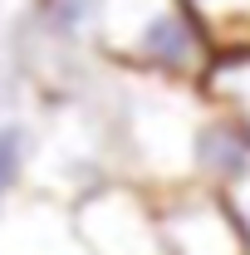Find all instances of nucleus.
Returning a JSON list of instances; mask_svg holds the SVG:
<instances>
[{
	"instance_id": "nucleus-4",
	"label": "nucleus",
	"mask_w": 250,
	"mask_h": 255,
	"mask_svg": "<svg viewBox=\"0 0 250 255\" xmlns=\"http://www.w3.org/2000/svg\"><path fill=\"white\" fill-rule=\"evenodd\" d=\"M147 196H152L167 255H250L246 236H241V226H236L221 191H206L196 182H177V187L147 191Z\"/></svg>"
},
{
	"instance_id": "nucleus-8",
	"label": "nucleus",
	"mask_w": 250,
	"mask_h": 255,
	"mask_svg": "<svg viewBox=\"0 0 250 255\" xmlns=\"http://www.w3.org/2000/svg\"><path fill=\"white\" fill-rule=\"evenodd\" d=\"M39 30L59 44H84L98 30V0H39Z\"/></svg>"
},
{
	"instance_id": "nucleus-10",
	"label": "nucleus",
	"mask_w": 250,
	"mask_h": 255,
	"mask_svg": "<svg viewBox=\"0 0 250 255\" xmlns=\"http://www.w3.org/2000/svg\"><path fill=\"white\" fill-rule=\"evenodd\" d=\"M226 196V206H231V216L241 226V236H246V251H250V177H241L231 191H221Z\"/></svg>"
},
{
	"instance_id": "nucleus-2",
	"label": "nucleus",
	"mask_w": 250,
	"mask_h": 255,
	"mask_svg": "<svg viewBox=\"0 0 250 255\" xmlns=\"http://www.w3.org/2000/svg\"><path fill=\"white\" fill-rule=\"evenodd\" d=\"M201 108H206V98L196 84H167V79L132 74L123 132L132 147V162H137L142 182H152V191L191 182V132H196Z\"/></svg>"
},
{
	"instance_id": "nucleus-7",
	"label": "nucleus",
	"mask_w": 250,
	"mask_h": 255,
	"mask_svg": "<svg viewBox=\"0 0 250 255\" xmlns=\"http://www.w3.org/2000/svg\"><path fill=\"white\" fill-rule=\"evenodd\" d=\"M211 49H250V0H182Z\"/></svg>"
},
{
	"instance_id": "nucleus-1",
	"label": "nucleus",
	"mask_w": 250,
	"mask_h": 255,
	"mask_svg": "<svg viewBox=\"0 0 250 255\" xmlns=\"http://www.w3.org/2000/svg\"><path fill=\"white\" fill-rule=\"evenodd\" d=\"M94 39L127 74L167 84H201L216 54L182 0H98Z\"/></svg>"
},
{
	"instance_id": "nucleus-9",
	"label": "nucleus",
	"mask_w": 250,
	"mask_h": 255,
	"mask_svg": "<svg viewBox=\"0 0 250 255\" xmlns=\"http://www.w3.org/2000/svg\"><path fill=\"white\" fill-rule=\"evenodd\" d=\"M30 152H34V137L20 118H5L0 123V206L25 187L30 177Z\"/></svg>"
},
{
	"instance_id": "nucleus-6",
	"label": "nucleus",
	"mask_w": 250,
	"mask_h": 255,
	"mask_svg": "<svg viewBox=\"0 0 250 255\" xmlns=\"http://www.w3.org/2000/svg\"><path fill=\"white\" fill-rule=\"evenodd\" d=\"M196 89H201V98L211 108L231 113L250 132V49H221V54H211V64H206Z\"/></svg>"
},
{
	"instance_id": "nucleus-3",
	"label": "nucleus",
	"mask_w": 250,
	"mask_h": 255,
	"mask_svg": "<svg viewBox=\"0 0 250 255\" xmlns=\"http://www.w3.org/2000/svg\"><path fill=\"white\" fill-rule=\"evenodd\" d=\"M84 255H167L152 196L137 182H98L69 211Z\"/></svg>"
},
{
	"instance_id": "nucleus-5",
	"label": "nucleus",
	"mask_w": 250,
	"mask_h": 255,
	"mask_svg": "<svg viewBox=\"0 0 250 255\" xmlns=\"http://www.w3.org/2000/svg\"><path fill=\"white\" fill-rule=\"evenodd\" d=\"M241 177H250V132L206 103L191 132V182L206 191H231Z\"/></svg>"
}]
</instances>
